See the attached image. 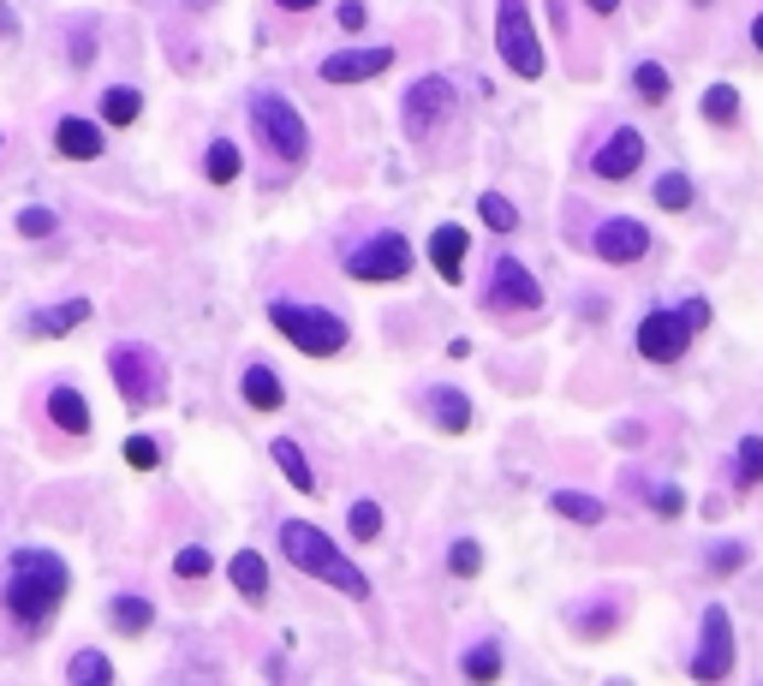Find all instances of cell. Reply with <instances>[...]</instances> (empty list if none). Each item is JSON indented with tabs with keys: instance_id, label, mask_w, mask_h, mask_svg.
Masks as SVG:
<instances>
[{
	"instance_id": "1",
	"label": "cell",
	"mask_w": 763,
	"mask_h": 686,
	"mask_svg": "<svg viewBox=\"0 0 763 686\" xmlns=\"http://www.w3.org/2000/svg\"><path fill=\"white\" fill-rule=\"evenodd\" d=\"M72 586V574H66V561L61 556H49V549H19L7 567V609H12V621H24V626H42L61 609V597Z\"/></svg>"
},
{
	"instance_id": "2",
	"label": "cell",
	"mask_w": 763,
	"mask_h": 686,
	"mask_svg": "<svg viewBox=\"0 0 763 686\" xmlns=\"http://www.w3.org/2000/svg\"><path fill=\"white\" fill-rule=\"evenodd\" d=\"M281 549H287V561L299 567V574H311V579H322V586H334V591H346V597H370V579H364L358 567H352L341 549L316 532V525L287 519L281 525Z\"/></svg>"
},
{
	"instance_id": "3",
	"label": "cell",
	"mask_w": 763,
	"mask_h": 686,
	"mask_svg": "<svg viewBox=\"0 0 763 686\" xmlns=\"http://www.w3.org/2000/svg\"><path fill=\"white\" fill-rule=\"evenodd\" d=\"M269 323L287 334L292 346H299L304 358H334V353H346V323L334 311H316V304H292V299H275L269 304Z\"/></svg>"
},
{
	"instance_id": "4",
	"label": "cell",
	"mask_w": 763,
	"mask_h": 686,
	"mask_svg": "<svg viewBox=\"0 0 763 686\" xmlns=\"http://www.w3.org/2000/svg\"><path fill=\"white\" fill-rule=\"evenodd\" d=\"M108 371H114V388H120V400L131 406V412H150V406L168 400V364H161L155 346H143V341L114 346Z\"/></svg>"
},
{
	"instance_id": "5",
	"label": "cell",
	"mask_w": 763,
	"mask_h": 686,
	"mask_svg": "<svg viewBox=\"0 0 763 686\" xmlns=\"http://www.w3.org/2000/svg\"><path fill=\"white\" fill-rule=\"evenodd\" d=\"M710 323V304L692 299V304H674V311H651L638 323V353L651 358V364H674L686 353V341Z\"/></svg>"
},
{
	"instance_id": "6",
	"label": "cell",
	"mask_w": 763,
	"mask_h": 686,
	"mask_svg": "<svg viewBox=\"0 0 763 686\" xmlns=\"http://www.w3.org/2000/svg\"><path fill=\"white\" fill-rule=\"evenodd\" d=\"M495 49H502V66L513 78H542V49H537L525 0H502V7H495Z\"/></svg>"
},
{
	"instance_id": "7",
	"label": "cell",
	"mask_w": 763,
	"mask_h": 686,
	"mask_svg": "<svg viewBox=\"0 0 763 686\" xmlns=\"http://www.w3.org/2000/svg\"><path fill=\"white\" fill-rule=\"evenodd\" d=\"M251 114H257V131L275 143V156H281V162H304V150H311V131H304L299 108H292L287 96H275V90L257 96Z\"/></svg>"
},
{
	"instance_id": "8",
	"label": "cell",
	"mask_w": 763,
	"mask_h": 686,
	"mask_svg": "<svg viewBox=\"0 0 763 686\" xmlns=\"http://www.w3.org/2000/svg\"><path fill=\"white\" fill-rule=\"evenodd\" d=\"M406 269H412V245H406V233H376L370 245H358V251L346 257L352 281H406Z\"/></svg>"
},
{
	"instance_id": "9",
	"label": "cell",
	"mask_w": 763,
	"mask_h": 686,
	"mask_svg": "<svg viewBox=\"0 0 763 686\" xmlns=\"http://www.w3.org/2000/svg\"><path fill=\"white\" fill-rule=\"evenodd\" d=\"M483 304H490L495 317H502V311H537L542 287L531 281V269H525L519 257H502V262H495V275H490V293H483Z\"/></svg>"
},
{
	"instance_id": "10",
	"label": "cell",
	"mask_w": 763,
	"mask_h": 686,
	"mask_svg": "<svg viewBox=\"0 0 763 686\" xmlns=\"http://www.w3.org/2000/svg\"><path fill=\"white\" fill-rule=\"evenodd\" d=\"M728 668H733V626H728V609L710 603L703 609V645L692 656V675L698 680H722Z\"/></svg>"
},
{
	"instance_id": "11",
	"label": "cell",
	"mask_w": 763,
	"mask_h": 686,
	"mask_svg": "<svg viewBox=\"0 0 763 686\" xmlns=\"http://www.w3.org/2000/svg\"><path fill=\"white\" fill-rule=\"evenodd\" d=\"M400 114H406V126H412V131H430L436 120H442V114H453V84L442 78V72H430V78H418L412 90H406Z\"/></svg>"
},
{
	"instance_id": "12",
	"label": "cell",
	"mask_w": 763,
	"mask_h": 686,
	"mask_svg": "<svg viewBox=\"0 0 763 686\" xmlns=\"http://www.w3.org/2000/svg\"><path fill=\"white\" fill-rule=\"evenodd\" d=\"M597 257L603 262H638L644 251H651V233H644V222H633V215H614V222L597 227Z\"/></svg>"
},
{
	"instance_id": "13",
	"label": "cell",
	"mask_w": 763,
	"mask_h": 686,
	"mask_svg": "<svg viewBox=\"0 0 763 686\" xmlns=\"http://www.w3.org/2000/svg\"><path fill=\"white\" fill-rule=\"evenodd\" d=\"M388 66H394V49H346V54H329V61H322V78L329 84H364Z\"/></svg>"
},
{
	"instance_id": "14",
	"label": "cell",
	"mask_w": 763,
	"mask_h": 686,
	"mask_svg": "<svg viewBox=\"0 0 763 686\" xmlns=\"http://www.w3.org/2000/svg\"><path fill=\"white\" fill-rule=\"evenodd\" d=\"M633 168H644V131L621 126L603 150H597V173H603V180H626Z\"/></svg>"
},
{
	"instance_id": "15",
	"label": "cell",
	"mask_w": 763,
	"mask_h": 686,
	"mask_svg": "<svg viewBox=\"0 0 763 686\" xmlns=\"http://www.w3.org/2000/svg\"><path fill=\"white\" fill-rule=\"evenodd\" d=\"M54 150L72 156V162H96V156H101V131H96V120H78V114H72V120H61V126H54Z\"/></svg>"
},
{
	"instance_id": "16",
	"label": "cell",
	"mask_w": 763,
	"mask_h": 686,
	"mask_svg": "<svg viewBox=\"0 0 763 686\" xmlns=\"http://www.w3.org/2000/svg\"><path fill=\"white\" fill-rule=\"evenodd\" d=\"M465 251H472L465 227H436V233H430V262H436V275H442V281H460Z\"/></svg>"
},
{
	"instance_id": "17",
	"label": "cell",
	"mask_w": 763,
	"mask_h": 686,
	"mask_svg": "<svg viewBox=\"0 0 763 686\" xmlns=\"http://www.w3.org/2000/svg\"><path fill=\"white\" fill-rule=\"evenodd\" d=\"M49 418H54V425H61L66 436H84V430H90V406H84V394L78 388H49Z\"/></svg>"
},
{
	"instance_id": "18",
	"label": "cell",
	"mask_w": 763,
	"mask_h": 686,
	"mask_svg": "<svg viewBox=\"0 0 763 686\" xmlns=\"http://www.w3.org/2000/svg\"><path fill=\"white\" fill-rule=\"evenodd\" d=\"M90 317V299H66V304H49V311L31 317V334H42V341H54V334H72Z\"/></svg>"
},
{
	"instance_id": "19",
	"label": "cell",
	"mask_w": 763,
	"mask_h": 686,
	"mask_svg": "<svg viewBox=\"0 0 763 686\" xmlns=\"http://www.w3.org/2000/svg\"><path fill=\"white\" fill-rule=\"evenodd\" d=\"M239 388H245V406H257V412H281V400H287L281 376L262 371V364H251V371L239 376Z\"/></svg>"
},
{
	"instance_id": "20",
	"label": "cell",
	"mask_w": 763,
	"mask_h": 686,
	"mask_svg": "<svg viewBox=\"0 0 763 686\" xmlns=\"http://www.w3.org/2000/svg\"><path fill=\"white\" fill-rule=\"evenodd\" d=\"M269 454H275V465H281V472H287V484H292V490H304V495L316 490V478H311V460L299 454V442H292V436H281V442H269Z\"/></svg>"
},
{
	"instance_id": "21",
	"label": "cell",
	"mask_w": 763,
	"mask_h": 686,
	"mask_svg": "<svg viewBox=\"0 0 763 686\" xmlns=\"http://www.w3.org/2000/svg\"><path fill=\"white\" fill-rule=\"evenodd\" d=\"M430 418L442 430H465V425H472V400L453 394V388H430Z\"/></svg>"
},
{
	"instance_id": "22",
	"label": "cell",
	"mask_w": 763,
	"mask_h": 686,
	"mask_svg": "<svg viewBox=\"0 0 763 686\" xmlns=\"http://www.w3.org/2000/svg\"><path fill=\"white\" fill-rule=\"evenodd\" d=\"M227 579H233V586H239L245 597H262V591H269V567H262L257 549H239V556H233V567H227Z\"/></svg>"
},
{
	"instance_id": "23",
	"label": "cell",
	"mask_w": 763,
	"mask_h": 686,
	"mask_svg": "<svg viewBox=\"0 0 763 686\" xmlns=\"http://www.w3.org/2000/svg\"><path fill=\"white\" fill-rule=\"evenodd\" d=\"M549 507H555L561 519H579V525H597V519H603V502H597V495H584V490H555Z\"/></svg>"
},
{
	"instance_id": "24",
	"label": "cell",
	"mask_w": 763,
	"mask_h": 686,
	"mask_svg": "<svg viewBox=\"0 0 763 686\" xmlns=\"http://www.w3.org/2000/svg\"><path fill=\"white\" fill-rule=\"evenodd\" d=\"M66 680L108 686V680H114V663H108V656H101V651H78V656H72V663H66Z\"/></svg>"
},
{
	"instance_id": "25",
	"label": "cell",
	"mask_w": 763,
	"mask_h": 686,
	"mask_svg": "<svg viewBox=\"0 0 763 686\" xmlns=\"http://www.w3.org/2000/svg\"><path fill=\"white\" fill-rule=\"evenodd\" d=\"M203 173H209L215 185H227V180H239V150H233L227 138H215L209 150H203Z\"/></svg>"
},
{
	"instance_id": "26",
	"label": "cell",
	"mask_w": 763,
	"mask_h": 686,
	"mask_svg": "<svg viewBox=\"0 0 763 686\" xmlns=\"http://www.w3.org/2000/svg\"><path fill=\"white\" fill-rule=\"evenodd\" d=\"M108 621L120 626V633H143V626L155 621V609L143 603V597H114V609H108Z\"/></svg>"
},
{
	"instance_id": "27",
	"label": "cell",
	"mask_w": 763,
	"mask_h": 686,
	"mask_svg": "<svg viewBox=\"0 0 763 686\" xmlns=\"http://www.w3.org/2000/svg\"><path fill=\"white\" fill-rule=\"evenodd\" d=\"M138 114H143V96L138 90H120V84H114V90L101 96V120H108V126H131Z\"/></svg>"
},
{
	"instance_id": "28",
	"label": "cell",
	"mask_w": 763,
	"mask_h": 686,
	"mask_svg": "<svg viewBox=\"0 0 763 686\" xmlns=\"http://www.w3.org/2000/svg\"><path fill=\"white\" fill-rule=\"evenodd\" d=\"M733 114H740V90H733V84H710V90H703V120L728 126Z\"/></svg>"
},
{
	"instance_id": "29",
	"label": "cell",
	"mask_w": 763,
	"mask_h": 686,
	"mask_svg": "<svg viewBox=\"0 0 763 686\" xmlns=\"http://www.w3.org/2000/svg\"><path fill=\"white\" fill-rule=\"evenodd\" d=\"M733 478L740 484H763V436H745L740 454H733Z\"/></svg>"
},
{
	"instance_id": "30",
	"label": "cell",
	"mask_w": 763,
	"mask_h": 686,
	"mask_svg": "<svg viewBox=\"0 0 763 686\" xmlns=\"http://www.w3.org/2000/svg\"><path fill=\"white\" fill-rule=\"evenodd\" d=\"M477 215H483V222H490L495 233H513V227H519V210H513V203H507L502 192H483Z\"/></svg>"
},
{
	"instance_id": "31",
	"label": "cell",
	"mask_w": 763,
	"mask_h": 686,
	"mask_svg": "<svg viewBox=\"0 0 763 686\" xmlns=\"http://www.w3.org/2000/svg\"><path fill=\"white\" fill-rule=\"evenodd\" d=\"M465 675H472V680H495V675H502V645H472V651H465Z\"/></svg>"
},
{
	"instance_id": "32",
	"label": "cell",
	"mask_w": 763,
	"mask_h": 686,
	"mask_svg": "<svg viewBox=\"0 0 763 686\" xmlns=\"http://www.w3.org/2000/svg\"><path fill=\"white\" fill-rule=\"evenodd\" d=\"M346 525H352V537H358V544H370V537L382 532V507H376V502H352Z\"/></svg>"
},
{
	"instance_id": "33",
	"label": "cell",
	"mask_w": 763,
	"mask_h": 686,
	"mask_svg": "<svg viewBox=\"0 0 763 686\" xmlns=\"http://www.w3.org/2000/svg\"><path fill=\"white\" fill-rule=\"evenodd\" d=\"M448 567H453L460 579H477V574H483V549L472 544V537H460V544L448 549Z\"/></svg>"
},
{
	"instance_id": "34",
	"label": "cell",
	"mask_w": 763,
	"mask_h": 686,
	"mask_svg": "<svg viewBox=\"0 0 763 686\" xmlns=\"http://www.w3.org/2000/svg\"><path fill=\"white\" fill-rule=\"evenodd\" d=\"M633 84H638V96H644V101H668V72L656 66V61H644V66L633 72Z\"/></svg>"
},
{
	"instance_id": "35",
	"label": "cell",
	"mask_w": 763,
	"mask_h": 686,
	"mask_svg": "<svg viewBox=\"0 0 763 686\" xmlns=\"http://www.w3.org/2000/svg\"><path fill=\"white\" fill-rule=\"evenodd\" d=\"M656 203H663V210H686V203H692V180L663 173V180H656Z\"/></svg>"
},
{
	"instance_id": "36",
	"label": "cell",
	"mask_w": 763,
	"mask_h": 686,
	"mask_svg": "<svg viewBox=\"0 0 763 686\" xmlns=\"http://www.w3.org/2000/svg\"><path fill=\"white\" fill-rule=\"evenodd\" d=\"M209 567H215V556H209V549H197V544L173 556V574H180V579H203V574H209Z\"/></svg>"
},
{
	"instance_id": "37",
	"label": "cell",
	"mask_w": 763,
	"mask_h": 686,
	"mask_svg": "<svg viewBox=\"0 0 763 686\" xmlns=\"http://www.w3.org/2000/svg\"><path fill=\"white\" fill-rule=\"evenodd\" d=\"M19 233H24V239H49V233H54V210H42V203L19 210Z\"/></svg>"
},
{
	"instance_id": "38",
	"label": "cell",
	"mask_w": 763,
	"mask_h": 686,
	"mask_svg": "<svg viewBox=\"0 0 763 686\" xmlns=\"http://www.w3.org/2000/svg\"><path fill=\"white\" fill-rule=\"evenodd\" d=\"M155 460H161V448L150 442V436H131V442H126V465H138V472H155Z\"/></svg>"
},
{
	"instance_id": "39",
	"label": "cell",
	"mask_w": 763,
	"mask_h": 686,
	"mask_svg": "<svg viewBox=\"0 0 763 686\" xmlns=\"http://www.w3.org/2000/svg\"><path fill=\"white\" fill-rule=\"evenodd\" d=\"M745 561V549L740 544H716V556H710V567H716V574H733V567H740Z\"/></svg>"
},
{
	"instance_id": "40",
	"label": "cell",
	"mask_w": 763,
	"mask_h": 686,
	"mask_svg": "<svg viewBox=\"0 0 763 686\" xmlns=\"http://www.w3.org/2000/svg\"><path fill=\"white\" fill-rule=\"evenodd\" d=\"M680 507H686V495H680V490H663V495H656V514H668V519H674Z\"/></svg>"
},
{
	"instance_id": "41",
	"label": "cell",
	"mask_w": 763,
	"mask_h": 686,
	"mask_svg": "<svg viewBox=\"0 0 763 686\" xmlns=\"http://www.w3.org/2000/svg\"><path fill=\"white\" fill-rule=\"evenodd\" d=\"M341 24H346V31H358V24H364V7H358V0H346V7H341Z\"/></svg>"
},
{
	"instance_id": "42",
	"label": "cell",
	"mask_w": 763,
	"mask_h": 686,
	"mask_svg": "<svg viewBox=\"0 0 763 686\" xmlns=\"http://www.w3.org/2000/svg\"><path fill=\"white\" fill-rule=\"evenodd\" d=\"M584 7H591V12H597V19H609V12H614V7H621V0H584Z\"/></svg>"
},
{
	"instance_id": "43",
	"label": "cell",
	"mask_w": 763,
	"mask_h": 686,
	"mask_svg": "<svg viewBox=\"0 0 763 686\" xmlns=\"http://www.w3.org/2000/svg\"><path fill=\"white\" fill-rule=\"evenodd\" d=\"M275 7H287V12H311L316 0H275Z\"/></svg>"
},
{
	"instance_id": "44",
	"label": "cell",
	"mask_w": 763,
	"mask_h": 686,
	"mask_svg": "<svg viewBox=\"0 0 763 686\" xmlns=\"http://www.w3.org/2000/svg\"><path fill=\"white\" fill-rule=\"evenodd\" d=\"M752 42H757V54H763V12H757V24H752Z\"/></svg>"
},
{
	"instance_id": "45",
	"label": "cell",
	"mask_w": 763,
	"mask_h": 686,
	"mask_svg": "<svg viewBox=\"0 0 763 686\" xmlns=\"http://www.w3.org/2000/svg\"><path fill=\"white\" fill-rule=\"evenodd\" d=\"M7 24H12V12H7V0H0V36H7Z\"/></svg>"
},
{
	"instance_id": "46",
	"label": "cell",
	"mask_w": 763,
	"mask_h": 686,
	"mask_svg": "<svg viewBox=\"0 0 763 686\" xmlns=\"http://www.w3.org/2000/svg\"><path fill=\"white\" fill-rule=\"evenodd\" d=\"M698 7H710V0H698Z\"/></svg>"
}]
</instances>
